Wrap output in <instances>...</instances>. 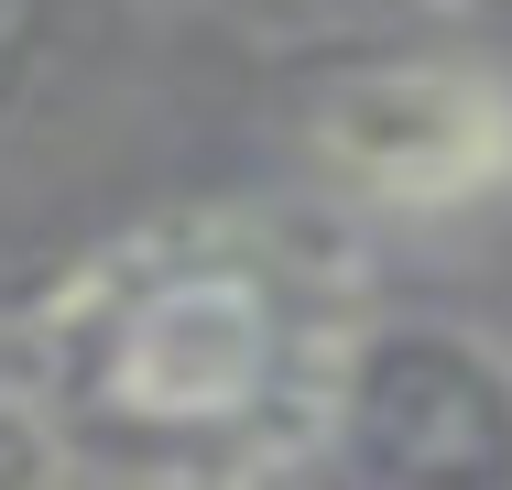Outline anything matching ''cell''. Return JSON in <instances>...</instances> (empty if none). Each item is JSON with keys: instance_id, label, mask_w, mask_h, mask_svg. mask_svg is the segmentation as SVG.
<instances>
[{"instance_id": "cell-1", "label": "cell", "mask_w": 512, "mask_h": 490, "mask_svg": "<svg viewBox=\"0 0 512 490\" xmlns=\"http://www.w3.org/2000/svg\"><path fill=\"white\" fill-rule=\"evenodd\" d=\"M360 273L295 207H164L0 327V436L44 490H284L327 458Z\"/></svg>"}, {"instance_id": "cell-2", "label": "cell", "mask_w": 512, "mask_h": 490, "mask_svg": "<svg viewBox=\"0 0 512 490\" xmlns=\"http://www.w3.org/2000/svg\"><path fill=\"white\" fill-rule=\"evenodd\" d=\"M295 131H306V164L349 207H393V218L491 207L512 186V66L469 44L349 33L316 55Z\"/></svg>"}, {"instance_id": "cell-3", "label": "cell", "mask_w": 512, "mask_h": 490, "mask_svg": "<svg viewBox=\"0 0 512 490\" xmlns=\"http://www.w3.org/2000/svg\"><path fill=\"white\" fill-rule=\"evenodd\" d=\"M338 490H512V349L469 316H360L327 403Z\"/></svg>"}, {"instance_id": "cell-4", "label": "cell", "mask_w": 512, "mask_h": 490, "mask_svg": "<svg viewBox=\"0 0 512 490\" xmlns=\"http://www.w3.org/2000/svg\"><path fill=\"white\" fill-rule=\"evenodd\" d=\"M197 11L240 22V33H382L425 0H197Z\"/></svg>"}, {"instance_id": "cell-5", "label": "cell", "mask_w": 512, "mask_h": 490, "mask_svg": "<svg viewBox=\"0 0 512 490\" xmlns=\"http://www.w3.org/2000/svg\"><path fill=\"white\" fill-rule=\"evenodd\" d=\"M44 33H55V0H0V131L44 77Z\"/></svg>"}]
</instances>
